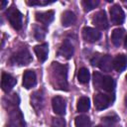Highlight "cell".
Returning <instances> with one entry per match:
<instances>
[{
	"mask_svg": "<svg viewBox=\"0 0 127 127\" xmlns=\"http://www.w3.org/2000/svg\"><path fill=\"white\" fill-rule=\"evenodd\" d=\"M16 82H17L16 79H15L12 75H10V74H8V73H5V72L2 73L1 86H2V89H3L5 92L10 91V90L14 87V85L16 84Z\"/></svg>",
	"mask_w": 127,
	"mask_h": 127,
	"instance_id": "11",
	"label": "cell"
},
{
	"mask_svg": "<svg viewBox=\"0 0 127 127\" xmlns=\"http://www.w3.org/2000/svg\"><path fill=\"white\" fill-rule=\"evenodd\" d=\"M77 110L79 112H86L90 108V101L89 98L86 96H82L77 101Z\"/></svg>",
	"mask_w": 127,
	"mask_h": 127,
	"instance_id": "20",
	"label": "cell"
},
{
	"mask_svg": "<svg viewBox=\"0 0 127 127\" xmlns=\"http://www.w3.org/2000/svg\"><path fill=\"white\" fill-rule=\"evenodd\" d=\"M98 66L103 71H110L113 68V59H112V57L109 56V55L102 56L99 60Z\"/></svg>",
	"mask_w": 127,
	"mask_h": 127,
	"instance_id": "13",
	"label": "cell"
},
{
	"mask_svg": "<svg viewBox=\"0 0 127 127\" xmlns=\"http://www.w3.org/2000/svg\"><path fill=\"white\" fill-rule=\"evenodd\" d=\"M125 104H126V106H127V95L125 96Z\"/></svg>",
	"mask_w": 127,
	"mask_h": 127,
	"instance_id": "33",
	"label": "cell"
},
{
	"mask_svg": "<svg viewBox=\"0 0 127 127\" xmlns=\"http://www.w3.org/2000/svg\"><path fill=\"white\" fill-rule=\"evenodd\" d=\"M123 37H124V30L123 29L117 28V29L113 30L112 35H111V40H112L113 45L116 47H119L123 41Z\"/></svg>",
	"mask_w": 127,
	"mask_h": 127,
	"instance_id": "18",
	"label": "cell"
},
{
	"mask_svg": "<svg viewBox=\"0 0 127 127\" xmlns=\"http://www.w3.org/2000/svg\"><path fill=\"white\" fill-rule=\"evenodd\" d=\"M34 36L38 41L43 40L46 36V29L42 26H36L34 30Z\"/></svg>",
	"mask_w": 127,
	"mask_h": 127,
	"instance_id": "26",
	"label": "cell"
},
{
	"mask_svg": "<svg viewBox=\"0 0 127 127\" xmlns=\"http://www.w3.org/2000/svg\"><path fill=\"white\" fill-rule=\"evenodd\" d=\"M92 23L99 29H106L108 27V20L104 11L96 12L92 17Z\"/></svg>",
	"mask_w": 127,
	"mask_h": 127,
	"instance_id": "8",
	"label": "cell"
},
{
	"mask_svg": "<svg viewBox=\"0 0 127 127\" xmlns=\"http://www.w3.org/2000/svg\"><path fill=\"white\" fill-rule=\"evenodd\" d=\"M36 82H37L36 73L33 70H26L24 72V75H23V85H24V87L29 89V88L35 86Z\"/></svg>",
	"mask_w": 127,
	"mask_h": 127,
	"instance_id": "12",
	"label": "cell"
},
{
	"mask_svg": "<svg viewBox=\"0 0 127 127\" xmlns=\"http://www.w3.org/2000/svg\"><path fill=\"white\" fill-rule=\"evenodd\" d=\"M100 37H101V33L94 28L85 27L82 30V38L84 41H86L88 43L97 42L100 39Z\"/></svg>",
	"mask_w": 127,
	"mask_h": 127,
	"instance_id": "7",
	"label": "cell"
},
{
	"mask_svg": "<svg viewBox=\"0 0 127 127\" xmlns=\"http://www.w3.org/2000/svg\"><path fill=\"white\" fill-rule=\"evenodd\" d=\"M36 19L37 21L48 25L54 20V11H46V12H40L36 13Z\"/></svg>",
	"mask_w": 127,
	"mask_h": 127,
	"instance_id": "16",
	"label": "cell"
},
{
	"mask_svg": "<svg viewBox=\"0 0 127 127\" xmlns=\"http://www.w3.org/2000/svg\"><path fill=\"white\" fill-rule=\"evenodd\" d=\"M100 88L107 91V92H111L114 89V80H113V78L109 75H104Z\"/></svg>",
	"mask_w": 127,
	"mask_h": 127,
	"instance_id": "19",
	"label": "cell"
},
{
	"mask_svg": "<svg viewBox=\"0 0 127 127\" xmlns=\"http://www.w3.org/2000/svg\"><path fill=\"white\" fill-rule=\"evenodd\" d=\"M52 105L54 112L59 115H64L65 113V100L61 96H55L52 100Z\"/></svg>",
	"mask_w": 127,
	"mask_h": 127,
	"instance_id": "10",
	"label": "cell"
},
{
	"mask_svg": "<svg viewBox=\"0 0 127 127\" xmlns=\"http://www.w3.org/2000/svg\"><path fill=\"white\" fill-rule=\"evenodd\" d=\"M114 97L104 93H97L94 96V106L97 110H103L110 106L113 102Z\"/></svg>",
	"mask_w": 127,
	"mask_h": 127,
	"instance_id": "4",
	"label": "cell"
},
{
	"mask_svg": "<svg viewBox=\"0 0 127 127\" xmlns=\"http://www.w3.org/2000/svg\"><path fill=\"white\" fill-rule=\"evenodd\" d=\"M126 79H127V76H126Z\"/></svg>",
	"mask_w": 127,
	"mask_h": 127,
	"instance_id": "35",
	"label": "cell"
},
{
	"mask_svg": "<svg viewBox=\"0 0 127 127\" xmlns=\"http://www.w3.org/2000/svg\"><path fill=\"white\" fill-rule=\"evenodd\" d=\"M96 127H102V126H96Z\"/></svg>",
	"mask_w": 127,
	"mask_h": 127,
	"instance_id": "34",
	"label": "cell"
},
{
	"mask_svg": "<svg viewBox=\"0 0 127 127\" xmlns=\"http://www.w3.org/2000/svg\"><path fill=\"white\" fill-rule=\"evenodd\" d=\"M73 53H74V48H73L72 44L69 43L68 41H64L63 43V45L60 47L58 55L66 60H69L73 56Z\"/></svg>",
	"mask_w": 127,
	"mask_h": 127,
	"instance_id": "9",
	"label": "cell"
},
{
	"mask_svg": "<svg viewBox=\"0 0 127 127\" xmlns=\"http://www.w3.org/2000/svg\"><path fill=\"white\" fill-rule=\"evenodd\" d=\"M35 54L40 62H45L48 59V54H49V47L48 44H42L39 46H36L34 48Z\"/></svg>",
	"mask_w": 127,
	"mask_h": 127,
	"instance_id": "14",
	"label": "cell"
},
{
	"mask_svg": "<svg viewBox=\"0 0 127 127\" xmlns=\"http://www.w3.org/2000/svg\"><path fill=\"white\" fill-rule=\"evenodd\" d=\"M117 121H118V118H117V116H115V115L105 116V117H103L102 120H101L102 124H103L105 127H113V126L116 124Z\"/></svg>",
	"mask_w": 127,
	"mask_h": 127,
	"instance_id": "24",
	"label": "cell"
},
{
	"mask_svg": "<svg viewBox=\"0 0 127 127\" xmlns=\"http://www.w3.org/2000/svg\"><path fill=\"white\" fill-rule=\"evenodd\" d=\"M7 3H8L7 1H3V2L1 3V8H2V9H3V8H5V6L7 5Z\"/></svg>",
	"mask_w": 127,
	"mask_h": 127,
	"instance_id": "31",
	"label": "cell"
},
{
	"mask_svg": "<svg viewBox=\"0 0 127 127\" xmlns=\"http://www.w3.org/2000/svg\"><path fill=\"white\" fill-rule=\"evenodd\" d=\"M31 102H32V105L35 107V109H41L42 108V105H43V96L40 93V91L35 92L33 94L32 99H31Z\"/></svg>",
	"mask_w": 127,
	"mask_h": 127,
	"instance_id": "22",
	"label": "cell"
},
{
	"mask_svg": "<svg viewBox=\"0 0 127 127\" xmlns=\"http://www.w3.org/2000/svg\"><path fill=\"white\" fill-rule=\"evenodd\" d=\"M53 1H47V0H36V1H28L27 3L29 5H48L52 3Z\"/></svg>",
	"mask_w": 127,
	"mask_h": 127,
	"instance_id": "29",
	"label": "cell"
},
{
	"mask_svg": "<svg viewBox=\"0 0 127 127\" xmlns=\"http://www.w3.org/2000/svg\"><path fill=\"white\" fill-rule=\"evenodd\" d=\"M32 61V57L29 53V51L26 49V48H23L21 50H19L16 54L13 55L12 59H11V62L15 64H18V65H26V64H29Z\"/></svg>",
	"mask_w": 127,
	"mask_h": 127,
	"instance_id": "3",
	"label": "cell"
},
{
	"mask_svg": "<svg viewBox=\"0 0 127 127\" xmlns=\"http://www.w3.org/2000/svg\"><path fill=\"white\" fill-rule=\"evenodd\" d=\"M8 127H25L24 118L20 110L14 109L10 112Z\"/></svg>",
	"mask_w": 127,
	"mask_h": 127,
	"instance_id": "5",
	"label": "cell"
},
{
	"mask_svg": "<svg viewBox=\"0 0 127 127\" xmlns=\"http://www.w3.org/2000/svg\"><path fill=\"white\" fill-rule=\"evenodd\" d=\"M100 58H101V57H99L98 55H97V56H94V57L92 58V60H91V64H92V65H97V66H98V63H99Z\"/></svg>",
	"mask_w": 127,
	"mask_h": 127,
	"instance_id": "30",
	"label": "cell"
},
{
	"mask_svg": "<svg viewBox=\"0 0 127 127\" xmlns=\"http://www.w3.org/2000/svg\"><path fill=\"white\" fill-rule=\"evenodd\" d=\"M98 4H99L98 0H84V1H82V7H83L85 12H89V11L93 10L95 7H97Z\"/></svg>",
	"mask_w": 127,
	"mask_h": 127,
	"instance_id": "25",
	"label": "cell"
},
{
	"mask_svg": "<svg viewBox=\"0 0 127 127\" xmlns=\"http://www.w3.org/2000/svg\"><path fill=\"white\" fill-rule=\"evenodd\" d=\"M64 126H65V121H64V119H63V118H61V117L53 118L52 127H64Z\"/></svg>",
	"mask_w": 127,
	"mask_h": 127,
	"instance_id": "28",
	"label": "cell"
},
{
	"mask_svg": "<svg viewBox=\"0 0 127 127\" xmlns=\"http://www.w3.org/2000/svg\"><path fill=\"white\" fill-rule=\"evenodd\" d=\"M89 76H90V74H89V71H88L87 68L82 67V68H80L78 70L77 79H78V81L80 83H83V84L84 83H87L89 81Z\"/></svg>",
	"mask_w": 127,
	"mask_h": 127,
	"instance_id": "21",
	"label": "cell"
},
{
	"mask_svg": "<svg viewBox=\"0 0 127 127\" xmlns=\"http://www.w3.org/2000/svg\"><path fill=\"white\" fill-rule=\"evenodd\" d=\"M124 46H125V48L127 49V36H126V38H125V42H124Z\"/></svg>",
	"mask_w": 127,
	"mask_h": 127,
	"instance_id": "32",
	"label": "cell"
},
{
	"mask_svg": "<svg viewBox=\"0 0 127 127\" xmlns=\"http://www.w3.org/2000/svg\"><path fill=\"white\" fill-rule=\"evenodd\" d=\"M103 76H104V75H102V74H101L100 72H98V71H95V72L93 73V84H94V86H95L96 88H100L101 83H102Z\"/></svg>",
	"mask_w": 127,
	"mask_h": 127,
	"instance_id": "27",
	"label": "cell"
},
{
	"mask_svg": "<svg viewBox=\"0 0 127 127\" xmlns=\"http://www.w3.org/2000/svg\"><path fill=\"white\" fill-rule=\"evenodd\" d=\"M6 17L14 29L20 30L22 28V14L16 7H10L6 12Z\"/></svg>",
	"mask_w": 127,
	"mask_h": 127,
	"instance_id": "2",
	"label": "cell"
},
{
	"mask_svg": "<svg viewBox=\"0 0 127 127\" xmlns=\"http://www.w3.org/2000/svg\"><path fill=\"white\" fill-rule=\"evenodd\" d=\"M110 18H111V22L114 25H120L123 23L125 19V15L122 8L119 5H113L110 8Z\"/></svg>",
	"mask_w": 127,
	"mask_h": 127,
	"instance_id": "6",
	"label": "cell"
},
{
	"mask_svg": "<svg viewBox=\"0 0 127 127\" xmlns=\"http://www.w3.org/2000/svg\"><path fill=\"white\" fill-rule=\"evenodd\" d=\"M127 66V58L124 55H118L113 59V68L117 71H122Z\"/></svg>",
	"mask_w": 127,
	"mask_h": 127,
	"instance_id": "15",
	"label": "cell"
},
{
	"mask_svg": "<svg viewBox=\"0 0 127 127\" xmlns=\"http://www.w3.org/2000/svg\"><path fill=\"white\" fill-rule=\"evenodd\" d=\"M67 69L65 65L60 64L59 63H53L51 66V76L54 84L57 88L62 90H67Z\"/></svg>",
	"mask_w": 127,
	"mask_h": 127,
	"instance_id": "1",
	"label": "cell"
},
{
	"mask_svg": "<svg viewBox=\"0 0 127 127\" xmlns=\"http://www.w3.org/2000/svg\"><path fill=\"white\" fill-rule=\"evenodd\" d=\"M75 127H89L90 126V120L85 115L77 116L74 120Z\"/></svg>",
	"mask_w": 127,
	"mask_h": 127,
	"instance_id": "23",
	"label": "cell"
},
{
	"mask_svg": "<svg viewBox=\"0 0 127 127\" xmlns=\"http://www.w3.org/2000/svg\"><path fill=\"white\" fill-rule=\"evenodd\" d=\"M75 21H76V17H75L73 12H71V11L64 12V14L62 16V24H63V26H64V27L71 26V25H73L75 23Z\"/></svg>",
	"mask_w": 127,
	"mask_h": 127,
	"instance_id": "17",
	"label": "cell"
}]
</instances>
